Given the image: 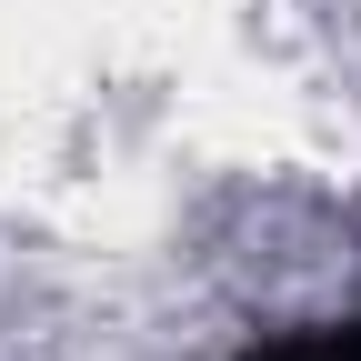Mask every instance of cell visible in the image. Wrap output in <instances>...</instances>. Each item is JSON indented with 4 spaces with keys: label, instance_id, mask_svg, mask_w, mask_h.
<instances>
[{
    "label": "cell",
    "instance_id": "1",
    "mask_svg": "<svg viewBox=\"0 0 361 361\" xmlns=\"http://www.w3.org/2000/svg\"><path fill=\"white\" fill-rule=\"evenodd\" d=\"M241 361H361V311H331V322H291V331L251 341Z\"/></svg>",
    "mask_w": 361,
    "mask_h": 361
}]
</instances>
